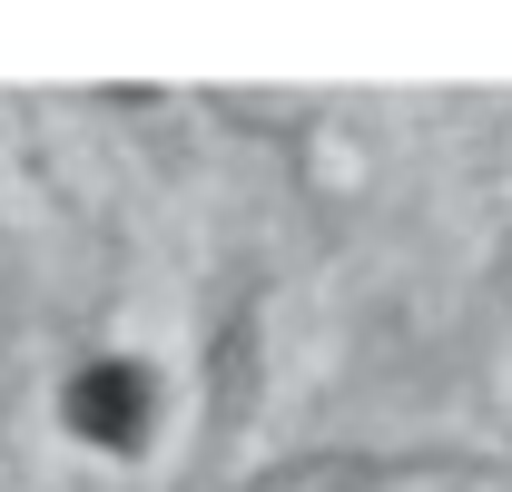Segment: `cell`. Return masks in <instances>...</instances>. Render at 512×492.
<instances>
[{
    "label": "cell",
    "instance_id": "cell-1",
    "mask_svg": "<svg viewBox=\"0 0 512 492\" xmlns=\"http://www.w3.org/2000/svg\"><path fill=\"white\" fill-rule=\"evenodd\" d=\"M69 424L89 433L99 453H128V443L148 433V374L119 365V355H109V365H79L69 374Z\"/></svg>",
    "mask_w": 512,
    "mask_h": 492
}]
</instances>
